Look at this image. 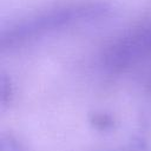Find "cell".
I'll use <instances>...</instances> for the list:
<instances>
[{
  "label": "cell",
  "instance_id": "6da1fadb",
  "mask_svg": "<svg viewBox=\"0 0 151 151\" xmlns=\"http://www.w3.org/2000/svg\"><path fill=\"white\" fill-rule=\"evenodd\" d=\"M106 8L101 4H81L74 6L59 7L47 13H42L35 18L22 21L15 27H12L7 33L2 34L1 45L13 46L17 42L22 44L26 40L35 39L47 32L67 27L76 22L91 21L105 14Z\"/></svg>",
  "mask_w": 151,
  "mask_h": 151
}]
</instances>
